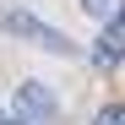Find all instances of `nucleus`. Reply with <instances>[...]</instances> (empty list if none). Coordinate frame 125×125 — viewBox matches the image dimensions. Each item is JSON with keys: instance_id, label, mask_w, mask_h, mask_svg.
Listing matches in <instances>:
<instances>
[{"instance_id": "1", "label": "nucleus", "mask_w": 125, "mask_h": 125, "mask_svg": "<svg viewBox=\"0 0 125 125\" xmlns=\"http://www.w3.org/2000/svg\"><path fill=\"white\" fill-rule=\"evenodd\" d=\"M0 27H6L11 38H27V44L33 49H49V54H76V44H71V38L65 33H60L54 22H44V16H33L27 6H0Z\"/></svg>"}, {"instance_id": "2", "label": "nucleus", "mask_w": 125, "mask_h": 125, "mask_svg": "<svg viewBox=\"0 0 125 125\" xmlns=\"http://www.w3.org/2000/svg\"><path fill=\"white\" fill-rule=\"evenodd\" d=\"M11 114H22L27 125H54V114H60V103H54V93L44 87V82H22V87H16V109Z\"/></svg>"}, {"instance_id": "3", "label": "nucleus", "mask_w": 125, "mask_h": 125, "mask_svg": "<svg viewBox=\"0 0 125 125\" xmlns=\"http://www.w3.org/2000/svg\"><path fill=\"white\" fill-rule=\"evenodd\" d=\"M120 60H125V11L109 16V27H103L98 44H93V65H98V71H114Z\"/></svg>"}, {"instance_id": "4", "label": "nucleus", "mask_w": 125, "mask_h": 125, "mask_svg": "<svg viewBox=\"0 0 125 125\" xmlns=\"http://www.w3.org/2000/svg\"><path fill=\"white\" fill-rule=\"evenodd\" d=\"M76 6L87 11V16H98V22H109V16H120V11H125L120 0H76Z\"/></svg>"}, {"instance_id": "5", "label": "nucleus", "mask_w": 125, "mask_h": 125, "mask_svg": "<svg viewBox=\"0 0 125 125\" xmlns=\"http://www.w3.org/2000/svg\"><path fill=\"white\" fill-rule=\"evenodd\" d=\"M93 125H125V103H103L93 114Z\"/></svg>"}, {"instance_id": "6", "label": "nucleus", "mask_w": 125, "mask_h": 125, "mask_svg": "<svg viewBox=\"0 0 125 125\" xmlns=\"http://www.w3.org/2000/svg\"><path fill=\"white\" fill-rule=\"evenodd\" d=\"M0 125H27L22 114H11V109H0Z\"/></svg>"}]
</instances>
